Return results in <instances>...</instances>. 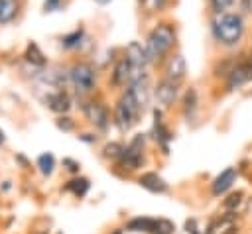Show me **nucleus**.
Returning <instances> with one entry per match:
<instances>
[{
	"instance_id": "nucleus-1",
	"label": "nucleus",
	"mask_w": 252,
	"mask_h": 234,
	"mask_svg": "<svg viewBox=\"0 0 252 234\" xmlns=\"http://www.w3.org/2000/svg\"><path fill=\"white\" fill-rule=\"evenodd\" d=\"M211 35L222 47H236L246 35V20L244 14L236 10H226L213 14L211 18Z\"/></svg>"
},
{
	"instance_id": "nucleus-2",
	"label": "nucleus",
	"mask_w": 252,
	"mask_h": 234,
	"mask_svg": "<svg viewBox=\"0 0 252 234\" xmlns=\"http://www.w3.org/2000/svg\"><path fill=\"white\" fill-rule=\"evenodd\" d=\"M177 43V29L171 22H158L146 41H144V49H146V57H148V63L150 65H158L161 63L165 57H169L171 49L175 47Z\"/></svg>"
},
{
	"instance_id": "nucleus-3",
	"label": "nucleus",
	"mask_w": 252,
	"mask_h": 234,
	"mask_svg": "<svg viewBox=\"0 0 252 234\" xmlns=\"http://www.w3.org/2000/svg\"><path fill=\"white\" fill-rule=\"evenodd\" d=\"M96 79H98V73L94 65L89 61H75L69 67V85L81 96L91 94L96 88Z\"/></svg>"
},
{
	"instance_id": "nucleus-4",
	"label": "nucleus",
	"mask_w": 252,
	"mask_h": 234,
	"mask_svg": "<svg viewBox=\"0 0 252 234\" xmlns=\"http://www.w3.org/2000/svg\"><path fill=\"white\" fill-rule=\"evenodd\" d=\"M140 112H142V108H140L134 92L130 88H126L122 92V96L118 98L116 106H114V122L118 126V130L120 132H128L136 124Z\"/></svg>"
},
{
	"instance_id": "nucleus-5",
	"label": "nucleus",
	"mask_w": 252,
	"mask_h": 234,
	"mask_svg": "<svg viewBox=\"0 0 252 234\" xmlns=\"http://www.w3.org/2000/svg\"><path fill=\"white\" fill-rule=\"evenodd\" d=\"M226 81V90H238L246 83L252 81V57H240L236 65L230 69V73L224 77Z\"/></svg>"
},
{
	"instance_id": "nucleus-6",
	"label": "nucleus",
	"mask_w": 252,
	"mask_h": 234,
	"mask_svg": "<svg viewBox=\"0 0 252 234\" xmlns=\"http://www.w3.org/2000/svg\"><path fill=\"white\" fill-rule=\"evenodd\" d=\"M124 55H126V59L130 61V67H132V81L138 79V77H142L146 73V67L150 65L148 63V57H146L144 45L140 41H130L128 47H126V51H124Z\"/></svg>"
},
{
	"instance_id": "nucleus-7",
	"label": "nucleus",
	"mask_w": 252,
	"mask_h": 234,
	"mask_svg": "<svg viewBox=\"0 0 252 234\" xmlns=\"http://www.w3.org/2000/svg\"><path fill=\"white\" fill-rule=\"evenodd\" d=\"M177 94H179V85L165 77H161L154 87V98L161 108H169L177 100Z\"/></svg>"
},
{
	"instance_id": "nucleus-8",
	"label": "nucleus",
	"mask_w": 252,
	"mask_h": 234,
	"mask_svg": "<svg viewBox=\"0 0 252 234\" xmlns=\"http://www.w3.org/2000/svg\"><path fill=\"white\" fill-rule=\"evenodd\" d=\"M142 147H144V136L142 134H138L132 142H130V146L128 147H124V151H122V155L118 157L120 159V165L124 167V169H138L140 165H142V161H144V157H142Z\"/></svg>"
},
{
	"instance_id": "nucleus-9",
	"label": "nucleus",
	"mask_w": 252,
	"mask_h": 234,
	"mask_svg": "<svg viewBox=\"0 0 252 234\" xmlns=\"http://www.w3.org/2000/svg\"><path fill=\"white\" fill-rule=\"evenodd\" d=\"M185 75H187V63H185V57H183L181 53H173V55H169L167 61H165L163 77L169 79V81H173V83H177V85H181L183 79H185Z\"/></svg>"
},
{
	"instance_id": "nucleus-10",
	"label": "nucleus",
	"mask_w": 252,
	"mask_h": 234,
	"mask_svg": "<svg viewBox=\"0 0 252 234\" xmlns=\"http://www.w3.org/2000/svg\"><path fill=\"white\" fill-rule=\"evenodd\" d=\"M83 112L98 130H106L108 128V120L110 118H108V110H106V106L102 102L91 100V102L83 104Z\"/></svg>"
},
{
	"instance_id": "nucleus-11",
	"label": "nucleus",
	"mask_w": 252,
	"mask_h": 234,
	"mask_svg": "<svg viewBox=\"0 0 252 234\" xmlns=\"http://www.w3.org/2000/svg\"><path fill=\"white\" fill-rule=\"evenodd\" d=\"M130 81H132V67H130V61L126 59V55H122L112 67L110 83H112V87H128Z\"/></svg>"
},
{
	"instance_id": "nucleus-12",
	"label": "nucleus",
	"mask_w": 252,
	"mask_h": 234,
	"mask_svg": "<svg viewBox=\"0 0 252 234\" xmlns=\"http://www.w3.org/2000/svg\"><path fill=\"white\" fill-rule=\"evenodd\" d=\"M45 104H47L49 110H53L57 114H65L71 108V96H69V92L65 88H57V90L47 94Z\"/></svg>"
},
{
	"instance_id": "nucleus-13",
	"label": "nucleus",
	"mask_w": 252,
	"mask_h": 234,
	"mask_svg": "<svg viewBox=\"0 0 252 234\" xmlns=\"http://www.w3.org/2000/svg\"><path fill=\"white\" fill-rule=\"evenodd\" d=\"M22 12V0H0V26L12 24Z\"/></svg>"
},
{
	"instance_id": "nucleus-14",
	"label": "nucleus",
	"mask_w": 252,
	"mask_h": 234,
	"mask_svg": "<svg viewBox=\"0 0 252 234\" xmlns=\"http://www.w3.org/2000/svg\"><path fill=\"white\" fill-rule=\"evenodd\" d=\"M83 41H85V28H83V26H79V28H75V29H71L69 33H65V35L59 37V45H61L65 51H75V49H79V47L83 45Z\"/></svg>"
},
{
	"instance_id": "nucleus-15",
	"label": "nucleus",
	"mask_w": 252,
	"mask_h": 234,
	"mask_svg": "<svg viewBox=\"0 0 252 234\" xmlns=\"http://www.w3.org/2000/svg\"><path fill=\"white\" fill-rule=\"evenodd\" d=\"M236 179V169L234 167H226L215 181H213V195H222L224 191H228L232 187Z\"/></svg>"
},
{
	"instance_id": "nucleus-16",
	"label": "nucleus",
	"mask_w": 252,
	"mask_h": 234,
	"mask_svg": "<svg viewBox=\"0 0 252 234\" xmlns=\"http://www.w3.org/2000/svg\"><path fill=\"white\" fill-rule=\"evenodd\" d=\"M138 183H140L144 189H148L150 193H165V191H167V183H165L158 173H144V175L138 179Z\"/></svg>"
},
{
	"instance_id": "nucleus-17",
	"label": "nucleus",
	"mask_w": 252,
	"mask_h": 234,
	"mask_svg": "<svg viewBox=\"0 0 252 234\" xmlns=\"http://www.w3.org/2000/svg\"><path fill=\"white\" fill-rule=\"evenodd\" d=\"M154 134H156V140L161 144L163 151L167 153V142L171 140V134L169 130L163 126V120H161V110H154Z\"/></svg>"
},
{
	"instance_id": "nucleus-18",
	"label": "nucleus",
	"mask_w": 252,
	"mask_h": 234,
	"mask_svg": "<svg viewBox=\"0 0 252 234\" xmlns=\"http://www.w3.org/2000/svg\"><path fill=\"white\" fill-rule=\"evenodd\" d=\"M24 57H26V61H28L32 67L43 69V67L47 65V57L43 55V51L39 49V45H37V43H33V41H32V43H28Z\"/></svg>"
},
{
	"instance_id": "nucleus-19",
	"label": "nucleus",
	"mask_w": 252,
	"mask_h": 234,
	"mask_svg": "<svg viewBox=\"0 0 252 234\" xmlns=\"http://www.w3.org/2000/svg\"><path fill=\"white\" fill-rule=\"evenodd\" d=\"M183 116L187 118V120H191L193 116H195V112H197V106H199V92L191 87V88H187L185 90V94H183Z\"/></svg>"
},
{
	"instance_id": "nucleus-20",
	"label": "nucleus",
	"mask_w": 252,
	"mask_h": 234,
	"mask_svg": "<svg viewBox=\"0 0 252 234\" xmlns=\"http://www.w3.org/2000/svg\"><path fill=\"white\" fill-rule=\"evenodd\" d=\"M154 222H156V218L138 216V218H132V220L128 222V230H132V232H150V234H152Z\"/></svg>"
},
{
	"instance_id": "nucleus-21",
	"label": "nucleus",
	"mask_w": 252,
	"mask_h": 234,
	"mask_svg": "<svg viewBox=\"0 0 252 234\" xmlns=\"http://www.w3.org/2000/svg\"><path fill=\"white\" fill-rule=\"evenodd\" d=\"M67 191H71L75 197H83L87 191H89V181L85 177H79V179H73L67 183Z\"/></svg>"
},
{
	"instance_id": "nucleus-22",
	"label": "nucleus",
	"mask_w": 252,
	"mask_h": 234,
	"mask_svg": "<svg viewBox=\"0 0 252 234\" xmlns=\"http://www.w3.org/2000/svg\"><path fill=\"white\" fill-rule=\"evenodd\" d=\"M37 167L43 175H51L53 173V167H55V157L51 153H43L37 157Z\"/></svg>"
},
{
	"instance_id": "nucleus-23",
	"label": "nucleus",
	"mask_w": 252,
	"mask_h": 234,
	"mask_svg": "<svg viewBox=\"0 0 252 234\" xmlns=\"http://www.w3.org/2000/svg\"><path fill=\"white\" fill-rule=\"evenodd\" d=\"M173 232H175V224L171 220H167V218H156L152 234H173Z\"/></svg>"
},
{
	"instance_id": "nucleus-24",
	"label": "nucleus",
	"mask_w": 252,
	"mask_h": 234,
	"mask_svg": "<svg viewBox=\"0 0 252 234\" xmlns=\"http://www.w3.org/2000/svg\"><path fill=\"white\" fill-rule=\"evenodd\" d=\"M207 2H209V6H211L213 14L226 12V10H230V8L236 4V0H207Z\"/></svg>"
},
{
	"instance_id": "nucleus-25",
	"label": "nucleus",
	"mask_w": 252,
	"mask_h": 234,
	"mask_svg": "<svg viewBox=\"0 0 252 234\" xmlns=\"http://www.w3.org/2000/svg\"><path fill=\"white\" fill-rule=\"evenodd\" d=\"M104 157H110V159H118L120 155H122V151H124V147L118 144V142H110V144H106L104 146Z\"/></svg>"
},
{
	"instance_id": "nucleus-26",
	"label": "nucleus",
	"mask_w": 252,
	"mask_h": 234,
	"mask_svg": "<svg viewBox=\"0 0 252 234\" xmlns=\"http://www.w3.org/2000/svg\"><path fill=\"white\" fill-rule=\"evenodd\" d=\"M65 8V0H43V14H53V12H59Z\"/></svg>"
},
{
	"instance_id": "nucleus-27",
	"label": "nucleus",
	"mask_w": 252,
	"mask_h": 234,
	"mask_svg": "<svg viewBox=\"0 0 252 234\" xmlns=\"http://www.w3.org/2000/svg\"><path fill=\"white\" fill-rule=\"evenodd\" d=\"M57 128L59 130H63V132H71L73 128H75V124H73V120L69 118V116H61V118H57Z\"/></svg>"
},
{
	"instance_id": "nucleus-28",
	"label": "nucleus",
	"mask_w": 252,
	"mask_h": 234,
	"mask_svg": "<svg viewBox=\"0 0 252 234\" xmlns=\"http://www.w3.org/2000/svg\"><path fill=\"white\" fill-rule=\"evenodd\" d=\"M169 0H148V10L150 12H163Z\"/></svg>"
},
{
	"instance_id": "nucleus-29",
	"label": "nucleus",
	"mask_w": 252,
	"mask_h": 234,
	"mask_svg": "<svg viewBox=\"0 0 252 234\" xmlns=\"http://www.w3.org/2000/svg\"><path fill=\"white\" fill-rule=\"evenodd\" d=\"M240 199H242V193H232V195H230V197L224 201V206H226L228 210H234V208L238 206Z\"/></svg>"
},
{
	"instance_id": "nucleus-30",
	"label": "nucleus",
	"mask_w": 252,
	"mask_h": 234,
	"mask_svg": "<svg viewBox=\"0 0 252 234\" xmlns=\"http://www.w3.org/2000/svg\"><path fill=\"white\" fill-rule=\"evenodd\" d=\"M236 4H238V10H240V14H252V0H236Z\"/></svg>"
},
{
	"instance_id": "nucleus-31",
	"label": "nucleus",
	"mask_w": 252,
	"mask_h": 234,
	"mask_svg": "<svg viewBox=\"0 0 252 234\" xmlns=\"http://www.w3.org/2000/svg\"><path fill=\"white\" fill-rule=\"evenodd\" d=\"M185 230H187V234H199V230H197V220H195V218H189V220L185 222Z\"/></svg>"
},
{
	"instance_id": "nucleus-32",
	"label": "nucleus",
	"mask_w": 252,
	"mask_h": 234,
	"mask_svg": "<svg viewBox=\"0 0 252 234\" xmlns=\"http://www.w3.org/2000/svg\"><path fill=\"white\" fill-rule=\"evenodd\" d=\"M63 165H67V169H69L71 173H79V163H77V161L65 157V159H63Z\"/></svg>"
},
{
	"instance_id": "nucleus-33",
	"label": "nucleus",
	"mask_w": 252,
	"mask_h": 234,
	"mask_svg": "<svg viewBox=\"0 0 252 234\" xmlns=\"http://www.w3.org/2000/svg\"><path fill=\"white\" fill-rule=\"evenodd\" d=\"M136 2H138L140 8H146V10H148V0H136Z\"/></svg>"
},
{
	"instance_id": "nucleus-34",
	"label": "nucleus",
	"mask_w": 252,
	"mask_h": 234,
	"mask_svg": "<svg viewBox=\"0 0 252 234\" xmlns=\"http://www.w3.org/2000/svg\"><path fill=\"white\" fill-rule=\"evenodd\" d=\"M94 2H96L98 6H106V4H110L112 0H94Z\"/></svg>"
},
{
	"instance_id": "nucleus-35",
	"label": "nucleus",
	"mask_w": 252,
	"mask_h": 234,
	"mask_svg": "<svg viewBox=\"0 0 252 234\" xmlns=\"http://www.w3.org/2000/svg\"><path fill=\"white\" fill-rule=\"evenodd\" d=\"M4 142V134H2V130H0V144Z\"/></svg>"
},
{
	"instance_id": "nucleus-36",
	"label": "nucleus",
	"mask_w": 252,
	"mask_h": 234,
	"mask_svg": "<svg viewBox=\"0 0 252 234\" xmlns=\"http://www.w3.org/2000/svg\"><path fill=\"white\" fill-rule=\"evenodd\" d=\"M114 234H120V230H116V232H114Z\"/></svg>"
}]
</instances>
